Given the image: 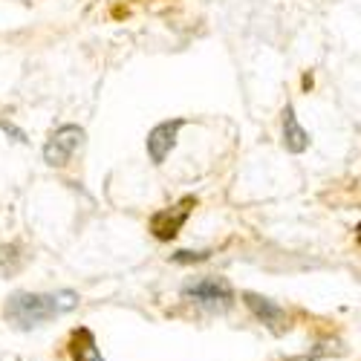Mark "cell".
Wrapping results in <instances>:
<instances>
[{"instance_id":"obj_8","label":"cell","mask_w":361,"mask_h":361,"mask_svg":"<svg viewBox=\"0 0 361 361\" xmlns=\"http://www.w3.org/2000/svg\"><path fill=\"white\" fill-rule=\"evenodd\" d=\"M70 353H73V361H104L99 347H96V336L90 333L87 326H78L73 333V341H70Z\"/></svg>"},{"instance_id":"obj_10","label":"cell","mask_w":361,"mask_h":361,"mask_svg":"<svg viewBox=\"0 0 361 361\" xmlns=\"http://www.w3.org/2000/svg\"><path fill=\"white\" fill-rule=\"evenodd\" d=\"M333 347H338V344H318V350H312V353H307V355H298V358H286V361H318V358H324V355L341 353V350H333Z\"/></svg>"},{"instance_id":"obj_1","label":"cell","mask_w":361,"mask_h":361,"mask_svg":"<svg viewBox=\"0 0 361 361\" xmlns=\"http://www.w3.org/2000/svg\"><path fill=\"white\" fill-rule=\"evenodd\" d=\"M78 307V295L70 289L52 292V295H38V292H15L6 300V321L15 329H35L58 315L73 312Z\"/></svg>"},{"instance_id":"obj_7","label":"cell","mask_w":361,"mask_h":361,"mask_svg":"<svg viewBox=\"0 0 361 361\" xmlns=\"http://www.w3.org/2000/svg\"><path fill=\"white\" fill-rule=\"evenodd\" d=\"M310 145V133L298 125V116H295V107L286 104L283 107V147L289 154H304Z\"/></svg>"},{"instance_id":"obj_12","label":"cell","mask_w":361,"mask_h":361,"mask_svg":"<svg viewBox=\"0 0 361 361\" xmlns=\"http://www.w3.org/2000/svg\"><path fill=\"white\" fill-rule=\"evenodd\" d=\"M0 128H4L6 133H12V136H15L18 142H26V136H23V133H20V130H18L15 125H9V122H0Z\"/></svg>"},{"instance_id":"obj_3","label":"cell","mask_w":361,"mask_h":361,"mask_svg":"<svg viewBox=\"0 0 361 361\" xmlns=\"http://www.w3.org/2000/svg\"><path fill=\"white\" fill-rule=\"evenodd\" d=\"M81 142H84V128H78V125H64V128H58V130L49 136L47 147H44V159H47V165H52V168H64V165L73 159L75 150L81 147Z\"/></svg>"},{"instance_id":"obj_4","label":"cell","mask_w":361,"mask_h":361,"mask_svg":"<svg viewBox=\"0 0 361 361\" xmlns=\"http://www.w3.org/2000/svg\"><path fill=\"white\" fill-rule=\"evenodd\" d=\"M197 205L194 197H185L183 202H176L173 208H162V212H157L154 217H150V231H154L157 240H173L179 234V228L185 226L191 208Z\"/></svg>"},{"instance_id":"obj_13","label":"cell","mask_w":361,"mask_h":361,"mask_svg":"<svg viewBox=\"0 0 361 361\" xmlns=\"http://www.w3.org/2000/svg\"><path fill=\"white\" fill-rule=\"evenodd\" d=\"M358 237H361V226H358Z\"/></svg>"},{"instance_id":"obj_11","label":"cell","mask_w":361,"mask_h":361,"mask_svg":"<svg viewBox=\"0 0 361 361\" xmlns=\"http://www.w3.org/2000/svg\"><path fill=\"white\" fill-rule=\"evenodd\" d=\"M208 255L212 252H176L173 263H202V260H208Z\"/></svg>"},{"instance_id":"obj_9","label":"cell","mask_w":361,"mask_h":361,"mask_svg":"<svg viewBox=\"0 0 361 361\" xmlns=\"http://www.w3.org/2000/svg\"><path fill=\"white\" fill-rule=\"evenodd\" d=\"M23 269V255L18 243L0 246V278H15Z\"/></svg>"},{"instance_id":"obj_5","label":"cell","mask_w":361,"mask_h":361,"mask_svg":"<svg viewBox=\"0 0 361 361\" xmlns=\"http://www.w3.org/2000/svg\"><path fill=\"white\" fill-rule=\"evenodd\" d=\"M243 300H246V307L252 310V315L263 324V326H269L275 336H283L286 329H289V315H286V310H281L275 300H269V298H263V295H257V292H243Z\"/></svg>"},{"instance_id":"obj_6","label":"cell","mask_w":361,"mask_h":361,"mask_svg":"<svg viewBox=\"0 0 361 361\" xmlns=\"http://www.w3.org/2000/svg\"><path fill=\"white\" fill-rule=\"evenodd\" d=\"M179 128H183V118H173V122H162V125H157L154 130H150V136H147V154H150V162H154V165H162L165 157L173 150Z\"/></svg>"},{"instance_id":"obj_2","label":"cell","mask_w":361,"mask_h":361,"mask_svg":"<svg viewBox=\"0 0 361 361\" xmlns=\"http://www.w3.org/2000/svg\"><path fill=\"white\" fill-rule=\"evenodd\" d=\"M183 295L188 300H194L197 307L205 310H228L234 300V289L226 278H200L183 286Z\"/></svg>"}]
</instances>
